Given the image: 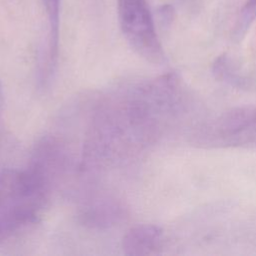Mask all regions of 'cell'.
I'll list each match as a JSON object with an SVG mask.
<instances>
[{
	"mask_svg": "<svg viewBox=\"0 0 256 256\" xmlns=\"http://www.w3.org/2000/svg\"><path fill=\"white\" fill-rule=\"evenodd\" d=\"M121 31L133 50L147 61L160 64L164 53L147 0H117Z\"/></svg>",
	"mask_w": 256,
	"mask_h": 256,
	"instance_id": "1",
	"label": "cell"
},
{
	"mask_svg": "<svg viewBox=\"0 0 256 256\" xmlns=\"http://www.w3.org/2000/svg\"><path fill=\"white\" fill-rule=\"evenodd\" d=\"M212 137L232 146L256 147V108L228 112L213 127Z\"/></svg>",
	"mask_w": 256,
	"mask_h": 256,
	"instance_id": "2",
	"label": "cell"
},
{
	"mask_svg": "<svg viewBox=\"0 0 256 256\" xmlns=\"http://www.w3.org/2000/svg\"><path fill=\"white\" fill-rule=\"evenodd\" d=\"M162 232L153 225H138L125 234L122 242L126 255H148L160 245Z\"/></svg>",
	"mask_w": 256,
	"mask_h": 256,
	"instance_id": "3",
	"label": "cell"
},
{
	"mask_svg": "<svg viewBox=\"0 0 256 256\" xmlns=\"http://www.w3.org/2000/svg\"><path fill=\"white\" fill-rule=\"evenodd\" d=\"M49 21V53L50 60L53 62L57 55L58 34H59V15L60 0H42Z\"/></svg>",
	"mask_w": 256,
	"mask_h": 256,
	"instance_id": "4",
	"label": "cell"
},
{
	"mask_svg": "<svg viewBox=\"0 0 256 256\" xmlns=\"http://www.w3.org/2000/svg\"><path fill=\"white\" fill-rule=\"evenodd\" d=\"M256 18V0H247L242 10V22L240 30L249 25Z\"/></svg>",
	"mask_w": 256,
	"mask_h": 256,
	"instance_id": "5",
	"label": "cell"
}]
</instances>
